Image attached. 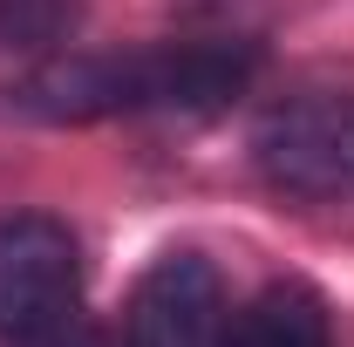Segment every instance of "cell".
Returning <instances> with one entry per match:
<instances>
[{
    "instance_id": "cell-1",
    "label": "cell",
    "mask_w": 354,
    "mask_h": 347,
    "mask_svg": "<svg viewBox=\"0 0 354 347\" xmlns=\"http://www.w3.org/2000/svg\"><path fill=\"white\" fill-rule=\"evenodd\" d=\"M252 75V48H136V55H62L14 88L35 123H102L136 109H212Z\"/></svg>"
},
{
    "instance_id": "cell-2",
    "label": "cell",
    "mask_w": 354,
    "mask_h": 347,
    "mask_svg": "<svg viewBox=\"0 0 354 347\" xmlns=\"http://www.w3.org/2000/svg\"><path fill=\"white\" fill-rule=\"evenodd\" d=\"M75 293H82L75 232L48 212H7L0 218V341L35 334L48 320L75 313Z\"/></svg>"
},
{
    "instance_id": "cell-3",
    "label": "cell",
    "mask_w": 354,
    "mask_h": 347,
    "mask_svg": "<svg viewBox=\"0 0 354 347\" xmlns=\"http://www.w3.org/2000/svg\"><path fill=\"white\" fill-rule=\"evenodd\" d=\"M259 164L293 198H334L354 184V109L293 102L259 130Z\"/></svg>"
},
{
    "instance_id": "cell-4",
    "label": "cell",
    "mask_w": 354,
    "mask_h": 347,
    "mask_svg": "<svg viewBox=\"0 0 354 347\" xmlns=\"http://www.w3.org/2000/svg\"><path fill=\"white\" fill-rule=\"evenodd\" d=\"M218 313V272L198 252H164L130 293V347H212Z\"/></svg>"
},
{
    "instance_id": "cell-5",
    "label": "cell",
    "mask_w": 354,
    "mask_h": 347,
    "mask_svg": "<svg viewBox=\"0 0 354 347\" xmlns=\"http://www.w3.org/2000/svg\"><path fill=\"white\" fill-rule=\"evenodd\" d=\"M225 347H334V341H327V313L307 286H272L232 320Z\"/></svg>"
},
{
    "instance_id": "cell-6",
    "label": "cell",
    "mask_w": 354,
    "mask_h": 347,
    "mask_svg": "<svg viewBox=\"0 0 354 347\" xmlns=\"http://www.w3.org/2000/svg\"><path fill=\"white\" fill-rule=\"evenodd\" d=\"M75 28V0H0V41L41 48Z\"/></svg>"
},
{
    "instance_id": "cell-7",
    "label": "cell",
    "mask_w": 354,
    "mask_h": 347,
    "mask_svg": "<svg viewBox=\"0 0 354 347\" xmlns=\"http://www.w3.org/2000/svg\"><path fill=\"white\" fill-rule=\"evenodd\" d=\"M7 347H109V334L95 320H82V313H62V320H48L35 334H14Z\"/></svg>"
}]
</instances>
